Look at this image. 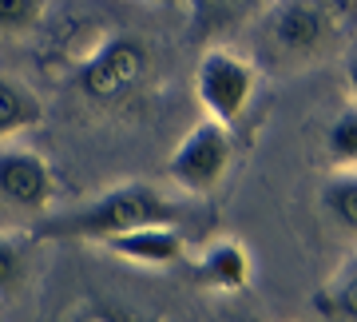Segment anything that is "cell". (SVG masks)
I'll return each mask as SVG.
<instances>
[{"label": "cell", "mask_w": 357, "mask_h": 322, "mask_svg": "<svg viewBox=\"0 0 357 322\" xmlns=\"http://www.w3.org/2000/svg\"><path fill=\"white\" fill-rule=\"evenodd\" d=\"M357 0H270L255 24L262 64L274 72H302L330 60L354 24Z\"/></svg>", "instance_id": "obj_1"}, {"label": "cell", "mask_w": 357, "mask_h": 322, "mask_svg": "<svg viewBox=\"0 0 357 322\" xmlns=\"http://www.w3.org/2000/svg\"><path fill=\"white\" fill-rule=\"evenodd\" d=\"M178 219H183V203L178 199L159 191L155 183L128 180V183L107 187L103 195H96L88 203L44 215L28 239H40V243H68V239L103 243V239L123 235L131 227H143V223H178Z\"/></svg>", "instance_id": "obj_2"}, {"label": "cell", "mask_w": 357, "mask_h": 322, "mask_svg": "<svg viewBox=\"0 0 357 322\" xmlns=\"http://www.w3.org/2000/svg\"><path fill=\"white\" fill-rule=\"evenodd\" d=\"M151 76V52L135 36H107L79 60L76 88L100 108H119Z\"/></svg>", "instance_id": "obj_3"}, {"label": "cell", "mask_w": 357, "mask_h": 322, "mask_svg": "<svg viewBox=\"0 0 357 322\" xmlns=\"http://www.w3.org/2000/svg\"><path fill=\"white\" fill-rule=\"evenodd\" d=\"M258 88V68L234 48H211L195 68V96L206 119L234 128L246 116Z\"/></svg>", "instance_id": "obj_4"}, {"label": "cell", "mask_w": 357, "mask_h": 322, "mask_svg": "<svg viewBox=\"0 0 357 322\" xmlns=\"http://www.w3.org/2000/svg\"><path fill=\"white\" fill-rule=\"evenodd\" d=\"M230 163H234V136H230V128L203 116L171 152L167 175L187 195H211L218 183L227 180Z\"/></svg>", "instance_id": "obj_5"}, {"label": "cell", "mask_w": 357, "mask_h": 322, "mask_svg": "<svg viewBox=\"0 0 357 322\" xmlns=\"http://www.w3.org/2000/svg\"><path fill=\"white\" fill-rule=\"evenodd\" d=\"M52 191H56V175L44 155L32 147L0 143V203L16 211H44L52 203Z\"/></svg>", "instance_id": "obj_6"}, {"label": "cell", "mask_w": 357, "mask_h": 322, "mask_svg": "<svg viewBox=\"0 0 357 322\" xmlns=\"http://www.w3.org/2000/svg\"><path fill=\"white\" fill-rule=\"evenodd\" d=\"M103 247L119 255L123 263H135V267H175L178 258L187 255V239L175 223H143V227H131L123 235H112L103 239Z\"/></svg>", "instance_id": "obj_7"}, {"label": "cell", "mask_w": 357, "mask_h": 322, "mask_svg": "<svg viewBox=\"0 0 357 322\" xmlns=\"http://www.w3.org/2000/svg\"><path fill=\"white\" fill-rule=\"evenodd\" d=\"M250 251H246L238 239H215V243H206L195 258V279L203 286H215V291H246L250 286Z\"/></svg>", "instance_id": "obj_8"}, {"label": "cell", "mask_w": 357, "mask_h": 322, "mask_svg": "<svg viewBox=\"0 0 357 322\" xmlns=\"http://www.w3.org/2000/svg\"><path fill=\"white\" fill-rule=\"evenodd\" d=\"M44 119V103L28 84L13 76H0V143L32 131Z\"/></svg>", "instance_id": "obj_9"}, {"label": "cell", "mask_w": 357, "mask_h": 322, "mask_svg": "<svg viewBox=\"0 0 357 322\" xmlns=\"http://www.w3.org/2000/svg\"><path fill=\"white\" fill-rule=\"evenodd\" d=\"M314 310L326 322H357V255L326 279V286L314 295Z\"/></svg>", "instance_id": "obj_10"}, {"label": "cell", "mask_w": 357, "mask_h": 322, "mask_svg": "<svg viewBox=\"0 0 357 322\" xmlns=\"http://www.w3.org/2000/svg\"><path fill=\"white\" fill-rule=\"evenodd\" d=\"M321 215L357 239V168H337L321 187Z\"/></svg>", "instance_id": "obj_11"}, {"label": "cell", "mask_w": 357, "mask_h": 322, "mask_svg": "<svg viewBox=\"0 0 357 322\" xmlns=\"http://www.w3.org/2000/svg\"><path fill=\"white\" fill-rule=\"evenodd\" d=\"M326 155L333 168H357V103L342 108L326 128Z\"/></svg>", "instance_id": "obj_12"}, {"label": "cell", "mask_w": 357, "mask_h": 322, "mask_svg": "<svg viewBox=\"0 0 357 322\" xmlns=\"http://www.w3.org/2000/svg\"><path fill=\"white\" fill-rule=\"evenodd\" d=\"M24 275H28V239L0 235V298L20 291Z\"/></svg>", "instance_id": "obj_13"}, {"label": "cell", "mask_w": 357, "mask_h": 322, "mask_svg": "<svg viewBox=\"0 0 357 322\" xmlns=\"http://www.w3.org/2000/svg\"><path fill=\"white\" fill-rule=\"evenodd\" d=\"M44 0H0V36H24L40 24Z\"/></svg>", "instance_id": "obj_14"}, {"label": "cell", "mask_w": 357, "mask_h": 322, "mask_svg": "<svg viewBox=\"0 0 357 322\" xmlns=\"http://www.w3.org/2000/svg\"><path fill=\"white\" fill-rule=\"evenodd\" d=\"M345 88H349V96H354V103H357V56L345 60Z\"/></svg>", "instance_id": "obj_15"}]
</instances>
